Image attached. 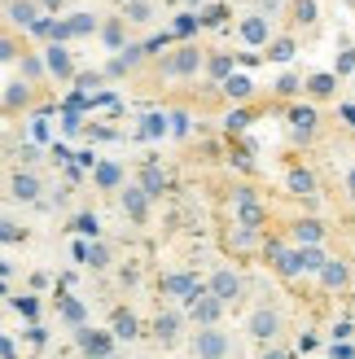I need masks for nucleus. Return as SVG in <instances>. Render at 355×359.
<instances>
[{
    "label": "nucleus",
    "instance_id": "49",
    "mask_svg": "<svg viewBox=\"0 0 355 359\" xmlns=\"http://www.w3.org/2000/svg\"><path fill=\"white\" fill-rule=\"evenodd\" d=\"M18 311H22V316H35V298H18Z\"/></svg>",
    "mask_w": 355,
    "mask_h": 359
},
{
    "label": "nucleus",
    "instance_id": "26",
    "mask_svg": "<svg viewBox=\"0 0 355 359\" xmlns=\"http://www.w3.org/2000/svg\"><path fill=\"white\" fill-rule=\"evenodd\" d=\"M325 259H329V255H325L321 245H298V263H303V272H316Z\"/></svg>",
    "mask_w": 355,
    "mask_h": 359
},
{
    "label": "nucleus",
    "instance_id": "34",
    "mask_svg": "<svg viewBox=\"0 0 355 359\" xmlns=\"http://www.w3.org/2000/svg\"><path fill=\"white\" fill-rule=\"evenodd\" d=\"M250 118H255L250 110H233V114L224 118V128H228V132H246V128H250Z\"/></svg>",
    "mask_w": 355,
    "mask_h": 359
},
{
    "label": "nucleus",
    "instance_id": "47",
    "mask_svg": "<svg viewBox=\"0 0 355 359\" xmlns=\"http://www.w3.org/2000/svg\"><path fill=\"white\" fill-rule=\"evenodd\" d=\"M355 355V346H347L342 337H333V359H351Z\"/></svg>",
    "mask_w": 355,
    "mask_h": 359
},
{
    "label": "nucleus",
    "instance_id": "28",
    "mask_svg": "<svg viewBox=\"0 0 355 359\" xmlns=\"http://www.w3.org/2000/svg\"><path fill=\"white\" fill-rule=\"evenodd\" d=\"M123 18H128V22H149L154 5H149V0H128V13H123Z\"/></svg>",
    "mask_w": 355,
    "mask_h": 359
},
{
    "label": "nucleus",
    "instance_id": "50",
    "mask_svg": "<svg viewBox=\"0 0 355 359\" xmlns=\"http://www.w3.org/2000/svg\"><path fill=\"white\" fill-rule=\"evenodd\" d=\"M35 5H40L44 13H58V9H62V0H35Z\"/></svg>",
    "mask_w": 355,
    "mask_h": 359
},
{
    "label": "nucleus",
    "instance_id": "31",
    "mask_svg": "<svg viewBox=\"0 0 355 359\" xmlns=\"http://www.w3.org/2000/svg\"><path fill=\"white\" fill-rule=\"evenodd\" d=\"M114 337H136V316L132 311H119L114 316Z\"/></svg>",
    "mask_w": 355,
    "mask_h": 359
},
{
    "label": "nucleus",
    "instance_id": "46",
    "mask_svg": "<svg viewBox=\"0 0 355 359\" xmlns=\"http://www.w3.org/2000/svg\"><path fill=\"white\" fill-rule=\"evenodd\" d=\"M347 70H355V48H342L338 57V75H347Z\"/></svg>",
    "mask_w": 355,
    "mask_h": 359
},
{
    "label": "nucleus",
    "instance_id": "13",
    "mask_svg": "<svg viewBox=\"0 0 355 359\" xmlns=\"http://www.w3.org/2000/svg\"><path fill=\"white\" fill-rule=\"evenodd\" d=\"M9 189H13L18 202H35V197H40V175H35V171H18Z\"/></svg>",
    "mask_w": 355,
    "mask_h": 359
},
{
    "label": "nucleus",
    "instance_id": "10",
    "mask_svg": "<svg viewBox=\"0 0 355 359\" xmlns=\"http://www.w3.org/2000/svg\"><path fill=\"white\" fill-rule=\"evenodd\" d=\"M206 290L215 294L220 302H233V298L241 294V280H237L233 272H215V276H210V285H206Z\"/></svg>",
    "mask_w": 355,
    "mask_h": 359
},
{
    "label": "nucleus",
    "instance_id": "7",
    "mask_svg": "<svg viewBox=\"0 0 355 359\" xmlns=\"http://www.w3.org/2000/svg\"><path fill=\"white\" fill-rule=\"evenodd\" d=\"M268 255H272V263H276V272L281 276H303V263H298V250H286V245H268Z\"/></svg>",
    "mask_w": 355,
    "mask_h": 359
},
{
    "label": "nucleus",
    "instance_id": "32",
    "mask_svg": "<svg viewBox=\"0 0 355 359\" xmlns=\"http://www.w3.org/2000/svg\"><path fill=\"white\" fill-rule=\"evenodd\" d=\"M53 31H58V18H40V13H35V22H31V35H40V40H53Z\"/></svg>",
    "mask_w": 355,
    "mask_h": 359
},
{
    "label": "nucleus",
    "instance_id": "53",
    "mask_svg": "<svg viewBox=\"0 0 355 359\" xmlns=\"http://www.w3.org/2000/svg\"><path fill=\"white\" fill-rule=\"evenodd\" d=\"M0 355H13V342H9V337H0Z\"/></svg>",
    "mask_w": 355,
    "mask_h": 359
},
{
    "label": "nucleus",
    "instance_id": "17",
    "mask_svg": "<svg viewBox=\"0 0 355 359\" xmlns=\"http://www.w3.org/2000/svg\"><path fill=\"white\" fill-rule=\"evenodd\" d=\"M321 237H325V224H316V219H298L294 224V241L298 245H321Z\"/></svg>",
    "mask_w": 355,
    "mask_h": 359
},
{
    "label": "nucleus",
    "instance_id": "2",
    "mask_svg": "<svg viewBox=\"0 0 355 359\" xmlns=\"http://www.w3.org/2000/svg\"><path fill=\"white\" fill-rule=\"evenodd\" d=\"M198 66H202L198 48H175L163 57V75H198Z\"/></svg>",
    "mask_w": 355,
    "mask_h": 359
},
{
    "label": "nucleus",
    "instance_id": "20",
    "mask_svg": "<svg viewBox=\"0 0 355 359\" xmlns=\"http://www.w3.org/2000/svg\"><path fill=\"white\" fill-rule=\"evenodd\" d=\"M154 333H158V342H175V333H180V316H175V311H158Z\"/></svg>",
    "mask_w": 355,
    "mask_h": 359
},
{
    "label": "nucleus",
    "instance_id": "6",
    "mask_svg": "<svg viewBox=\"0 0 355 359\" xmlns=\"http://www.w3.org/2000/svg\"><path fill=\"white\" fill-rule=\"evenodd\" d=\"M123 210H128L132 224H145L149 219V193L145 189H123Z\"/></svg>",
    "mask_w": 355,
    "mask_h": 359
},
{
    "label": "nucleus",
    "instance_id": "51",
    "mask_svg": "<svg viewBox=\"0 0 355 359\" xmlns=\"http://www.w3.org/2000/svg\"><path fill=\"white\" fill-rule=\"evenodd\" d=\"M18 237V228H9V224H0V241H13Z\"/></svg>",
    "mask_w": 355,
    "mask_h": 359
},
{
    "label": "nucleus",
    "instance_id": "23",
    "mask_svg": "<svg viewBox=\"0 0 355 359\" xmlns=\"http://www.w3.org/2000/svg\"><path fill=\"white\" fill-rule=\"evenodd\" d=\"M220 83H224V93H228V97H237V101H246V97L255 93V83L246 79V75H233V70H228V75H224Z\"/></svg>",
    "mask_w": 355,
    "mask_h": 359
},
{
    "label": "nucleus",
    "instance_id": "3",
    "mask_svg": "<svg viewBox=\"0 0 355 359\" xmlns=\"http://www.w3.org/2000/svg\"><path fill=\"white\" fill-rule=\"evenodd\" d=\"M189 311H193V320H198V325H215L220 311H224V302L210 294V290H198V294L189 298Z\"/></svg>",
    "mask_w": 355,
    "mask_h": 359
},
{
    "label": "nucleus",
    "instance_id": "43",
    "mask_svg": "<svg viewBox=\"0 0 355 359\" xmlns=\"http://www.w3.org/2000/svg\"><path fill=\"white\" fill-rule=\"evenodd\" d=\"M167 123H171V132H175V136H185V132H189V114H180V110L167 114Z\"/></svg>",
    "mask_w": 355,
    "mask_h": 359
},
{
    "label": "nucleus",
    "instance_id": "54",
    "mask_svg": "<svg viewBox=\"0 0 355 359\" xmlns=\"http://www.w3.org/2000/svg\"><path fill=\"white\" fill-rule=\"evenodd\" d=\"M347 189H351V193H355V167H351V171H347Z\"/></svg>",
    "mask_w": 355,
    "mask_h": 359
},
{
    "label": "nucleus",
    "instance_id": "40",
    "mask_svg": "<svg viewBox=\"0 0 355 359\" xmlns=\"http://www.w3.org/2000/svg\"><path fill=\"white\" fill-rule=\"evenodd\" d=\"M272 57H276V62H290V57H294V40H276V44H272Z\"/></svg>",
    "mask_w": 355,
    "mask_h": 359
},
{
    "label": "nucleus",
    "instance_id": "22",
    "mask_svg": "<svg viewBox=\"0 0 355 359\" xmlns=\"http://www.w3.org/2000/svg\"><path fill=\"white\" fill-rule=\"evenodd\" d=\"M167 132H171L167 114H145V118H140V140H158V136H167Z\"/></svg>",
    "mask_w": 355,
    "mask_h": 359
},
{
    "label": "nucleus",
    "instance_id": "18",
    "mask_svg": "<svg viewBox=\"0 0 355 359\" xmlns=\"http://www.w3.org/2000/svg\"><path fill=\"white\" fill-rule=\"evenodd\" d=\"M316 272H321V280L329 285V290H338V285H347V263H342V259H325L321 267H316Z\"/></svg>",
    "mask_w": 355,
    "mask_h": 359
},
{
    "label": "nucleus",
    "instance_id": "55",
    "mask_svg": "<svg viewBox=\"0 0 355 359\" xmlns=\"http://www.w3.org/2000/svg\"><path fill=\"white\" fill-rule=\"evenodd\" d=\"M259 5H263V13H272V9H276V0H259Z\"/></svg>",
    "mask_w": 355,
    "mask_h": 359
},
{
    "label": "nucleus",
    "instance_id": "52",
    "mask_svg": "<svg viewBox=\"0 0 355 359\" xmlns=\"http://www.w3.org/2000/svg\"><path fill=\"white\" fill-rule=\"evenodd\" d=\"M342 118H347L351 128H355V105H342Z\"/></svg>",
    "mask_w": 355,
    "mask_h": 359
},
{
    "label": "nucleus",
    "instance_id": "33",
    "mask_svg": "<svg viewBox=\"0 0 355 359\" xmlns=\"http://www.w3.org/2000/svg\"><path fill=\"white\" fill-rule=\"evenodd\" d=\"M333 83H338V79H333V75H312V79H307V88H312V97H329V93H333Z\"/></svg>",
    "mask_w": 355,
    "mask_h": 359
},
{
    "label": "nucleus",
    "instance_id": "56",
    "mask_svg": "<svg viewBox=\"0 0 355 359\" xmlns=\"http://www.w3.org/2000/svg\"><path fill=\"white\" fill-rule=\"evenodd\" d=\"M189 5H198V0H189Z\"/></svg>",
    "mask_w": 355,
    "mask_h": 359
},
{
    "label": "nucleus",
    "instance_id": "9",
    "mask_svg": "<svg viewBox=\"0 0 355 359\" xmlns=\"http://www.w3.org/2000/svg\"><path fill=\"white\" fill-rule=\"evenodd\" d=\"M263 219H268V210H263L255 197H237V224L241 228H263Z\"/></svg>",
    "mask_w": 355,
    "mask_h": 359
},
{
    "label": "nucleus",
    "instance_id": "12",
    "mask_svg": "<svg viewBox=\"0 0 355 359\" xmlns=\"http://www.w3.org/2000/svg\"><path fill=\"white\" fill-rule=\"evenodd\" d=\"M198 290H202V285L193 280L189 272H175V276H167V280H163V294H171V298H185V302H189L193 294H198Z\"/></svg>",
    "mask_w": 355,
    "mask_h": 359
},
{
    "label": "nucleus",
    "instance_id": "24",
    "mask_svg": "<svg viewBox=\"0 0 355 359\" xmlns=\"http://www.w3.org/2000/svg\"><path fill=\"white\" fill-rule=\"evenodd\" d=\"M5 105H9V110H22V105H31V83H27V79L9 83V88H5Z\"/></svg>",
    "mask_w": 355,
    "mask_h": 359
},
{
    "label": "nucleus",
    "instance_id": "11",
    "mask_svg": "<svg viewBox=\"0 0 355 359\" xmlns=\"http://www.w3.org/2000/svg\"><path fill=\"white\" fill-rule=\"evenodd\" d=\"M241 40L246 44H268V13H250V18H246V22H241Z\"/></svg>",
    "mask_w": 355,
    "mask_h": 359
},
{
    "label": "nucleus",
    "instance_id": "27",
    "mask_svg": "<svg viewBox=\"0 0 355 359\" xmlns=\"http://www.w3.org/2000/svg\"><path fill=\"white\" fill-rule=\"evenodd\" d=\"M163 184H167V180H163V171H158V167H145V171H140V189H145L149 197L163 193Z\"/></svg>",
    "mask_w": 355,
    "mask_h": 359
},
{
    "label": "nucleus",
    "instance_id": "16",
    "mask_svg": "<svg viewBox=\"0 0 355 359\" xmlns=\"http://www.w3.org/2000/svg\"><path fill=\"white\" fill-rule=\"evenodd\" d=\"M35 13H40V5H35V0H9V22H13V27H31Z\"/></svg>",
    "mask_w": 355,
    "mask_h": 359
},
{
    "label": "nucleus",
    "instance_id": "39",
    "mask_svg": "<svg viewBox=\"0 0 355 359\" xmlns=\"http://www.w3.org/2000/svg\"><path fill=\"white\" fill-rule=\"evenodd\" d=\"M75 228L83 232V237H97V228H101V219H97V215H79V219H75Z\"/></svg>",
    "mask_w": 355,
    "mask_h": 359
},
{
    "label": "nucleus",
    "instance_id": "45",
    "mask_svg": "<svg viewBox=\"0 0 355 359\" xmlns=\"http://www.w3.org/2000/svg\"><path fill=\"white\" fill-rule=\"evenodd\" d=\"M276 93H286V97L298 93V75H281V79H276Z\"/></svg>",
    "mask_w": 355,
    "mask_h": 359
},
{
    "label": "nucleus",
    "instance_id": "8",
    "mask_svg": "<svg viewBox=\"0 0 355 359\" xmlns=\"http://www.w3.org/2000/svg\"><path fill=\"white\" fill-rule=\"evenodd\" d=\"M140 57H145V48H140V44H123V48H119V57H114L110 66H105V75H110V79L128 75V70H132V66H136Z\"/></svg>",
    "mask_w": 355,
    "mask_h": 359
},
{
    "label": "nucleus",
    "instance_id": "41",
    "mask_svg": "<svg viewBox=\"0 0 355 359\" xmlns=\"http://www.w3.org/2000/svg\"><path fill=\"white\" fill-rule=\"evenodd\" d=\"M171 44V31H163V35H154V40H145V44H140V48H145V53H163Z\"/></svg>",
    "mask_w": 355,
    "mask_h": 359
},
{
    "label": "nucleus",
    "instance_id": "14",
    "mask_svg": "<svg viewBox=\"0 0 355 359\" xmlns=\"http://www.w3.org/2000/svg\"><path fill=\"white\" fill-rule=\"evenodd\" d=\"M93 184L97 189H119L123 184V167L119 163H93Z\"/></svg>",
    "mask_w": 355,
    "mask_h": 359
},
{
    "label": "nucleus",
    "instance_id": "21",
    "mask_svg": "<svg viewBox=\"0 0 355 359\" xmlns=\"http://www.w3.org/2000/svg\"><path fill=\"white\" fill-rule=\"evenodd\" d=\"M276 329H281L276 311H255V316H250V333H255V337H276Z\"/></svg>",
    "mask_w": 355,
    "mask_h": 359
},
{
    "label": "nucleus",
    "instance_id": "44",
    "mask_svg": "<svg viewBox=\"0 0 355 359\" xmlns=\"http://www.w3.org/2000/svg\"><path fill=\"white\" fill-rule=\"evenodd\" d=\"M228 70H233V62H228V57H215V62H210V79H224Z\"/></svg>",
    "mask_w": 355,
    "mask_h": 359
},
{
    "label": "nucleus",
    "instance_id": "30",
    "mask_svg": "<svg viewBox=\"0 0 355 359\" xmlns=\"http://www.w3.org/2000/svg\"><path fill=\"white\" fill-rule=\"evenodd\" d=\"M290 189H294V193H312V189H316V180H312V171H303V167H294V171H290Z\"/></svg>",
    "mask_w": 355,
    "mask_h": 359
},
{
    "label": "nucleus",
    "instance_id": "4",
    "mask_svg": "<svg viewBox=\"0 0 355 359\" xmlns=\"http://www.w3.org/2000/svg\"><path fill=\"white\" fill-rule=\"evenodd\" d=\"M75 337H79V351H88V355H110L114 351V337L110 333H97V329H88V325H75Z\"/></svg>",
    "mask_w": 355,
    "mask_h": 359
},
{
    "label": "nucleus",
    "instance_id": "25",
    "mask_svg": "<svg viewBox=\"0 0 355 359\" xmlns=\"http://www.w3.org/2000/svg\"><path fill=\"white\" fill-rule=\"evenodd\" d=\"M58 311H62V320H66L70 329H75V325H83V320H88L83 302H75V298H62V302H58Z\"/></svg>",
    "mask_w": 355,
    "mask_h": 359
},
{
    "label": "nucleus",
    "instance_id": "48",
    "mask_svg": "<svg viewBox=\"0 0 355 359\" xmlns=\"http://www.w3.org/2000/svg\"><path fill=\"white\" fill-rule=\"evenodd\" d=\"M101 79H105V75H83V79H79V93H83V97H88V93H93V88H97V83H101Z\"/></svg>",
    "mask_w": 355,
    "mask_h": 359
},
{
    "label": "nucleus",
    "instance_id": "5",
    "mask_svg": "<svg viewBox=\"0 0 355 359\" xmlns=\"http://www.w3.org/2000/svg\"><path fill=\"white\" fill-rule=\"evenodd\" d=\"M44 70H48V75H58V79H70V53H66L62 40H53L44 48Z\"/></svg>",
    "mask_w": 355,
    "mask_h": 359
},
{
    "label": "nucleus",
    "instance_id": "1",
    "mask_svg": "<svg viewBox=\"0 0 355 359\" xmlns=\"http://www.w3.org/2000/svg\"><path fill=\"white\" fill-rule=\"evenodd\" d=\"M233 351V342H228V333L224 329H198V337H193V355H206V359H220Z\"/></svg>",
    "mask_w": 355,
    "mask_h": 359
},
{
    "label": "nucleus",
    "instance_id": "37",
    "mask_svg": "<svg viewBox=\"0 0 355 359\" xmlns=\"http://www.w3.org/2000/svg\"><path fill=\"white\" fill-rule=\"evenodd\" d=\"M5 62H18V40L0 35V66H5Z\"/></svg>",
    "mask_w": 355,
    "mask_h": 359
},
{
    "label": "nucleus",
    "instance_id": "38",
    "mask_svg": "<svg viewBox=\"0 0 355 359\" xmlns=\"http://www.w3.org/2000/svg\"><path fill=\"white\" fill-rule=\"evenodd\" d=\"M171 31H175V35H193V31H198V18H193V13H180Z\"/></svg>",
    "mask_w": 355,
    "mask_h": 359
},
{
    "label": "nucleus",
    "instance_id": "29",
    "mask_svg": "<svg viewBox=\"0 0 355 359\" xmlns=\"http://www.w3.org/2000/svg\"><path fill=\"white\" fill-rule=\"evenodd\" d=\"M18 62H22V79L27 83H35L44 75V57H22V53H18Z\"/></svg>",
    "mask_w": 355,
    "mask_h": 359
},
{
    "label": "nucleus",
    "instance_id": "42",
    "mask_svg": "<svg viewBox=\"0 0 355 359\" xmlns=\"http://www.w3.org/2000/svg\"><path fill=\"white\" fill-rule=\"evenodd\" d=\"M294 13L303 18V22H316V0H298V5H294Z\"/></svg>",
    "mask_w": 355,
    "mask_h": 359
},
{
    "label": "nucleus",
    "instance_id": "36",
    "mask_svg": "<svg viewBox=\"0 0 355 359\" xmlns=\"http://www.w3.org/2000/svg\"><path fill=\"white\" fill-rule=\"evenodd\" d=\"M83 263H93V267H105V263H110V255H105V245L97 241V245H88V250H83Z\"/></svg>",
    "mask_w": 355,
    "mask_h": 359
},
{
    "label": "nucleus",
    "instance_id": "15",
    "mask_svg": "<svg viewBox=\"0 0 355 359\" xmlns=\"http://www.w3.org/2000/svg\"><path fill=\"white\" fill-rule=\"evenodd\" d=\"M62 31H66V40H75V35H93L97 31V18L93 13H70L66 22H62Z\"/></svg>",
    "mask_w": 355,
    "mask_h": 359
},
{
    "label": "nucleus",
    "instance_id": "19",
    "mask_svg": "<svg viewBox=\"0 0 355 359\" xmlns=\"http://www.w3.org/2000/svg\"><path fill=\"white\" fill-rule=\"evenodd\" d=\"M290 128H294V136H312L316 110H312V105H294V110H290Z\"/></svg>",
    "mask_w": 355,
    "mask_h": 359
},
{
    "label": "nucleus",
    "instance_id": "35",
    "mask_svg": "<svg viewBox=\"0 0 355 359\" xmlns=\"http://www.w3.org/2000/svg\"><path fill=\"white\" fill-rule=\"evenodd\" d=\"M101 40H105V48H123V27L119 22H105L101 27Z\"/></svg>",
    "mask_w": 355,
    "mask_h": 359
}]
</instances>
